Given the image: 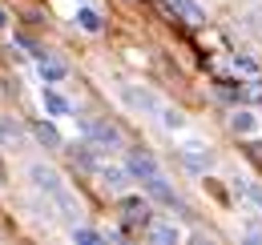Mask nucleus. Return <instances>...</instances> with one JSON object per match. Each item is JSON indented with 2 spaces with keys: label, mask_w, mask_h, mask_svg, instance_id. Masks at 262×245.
Masks as SVG:
<instances>
[{
  "label": "nucleus",
  "mask_w": 262,
  "mask_h": 245,
  "mask_svg": "<svg viewBox=\"0 0 262 245\" xmlns=\"http://www.w3.org/2000/svg\"><path fill=\"white\" fill-rule=\"evenodd\" d=\"M65 61H57V57H40V81H49V85H57V81H65Z\"/></svg>",
  "instance_id": "9d476101"
},
{
  "label": "nucleus",
  "mask_w": 262,
  "mask_h": 245,
  "mask_svg": "<svg viewBox=\"0 0 262 245\" xmlns=\"http://www.w3.org/2000/svg\"><path fill=\"white\" fill-rule=\"evenodd\" d=\"M154 173H158V161H154L149 153H133V157H129V177H137V181H149Z\"/></svg>",
  "instance_id": "6e6552de"
},
{
  "label": "nucleus",
  "mask_w": 262,
  "mask_h": 245,
  "mask_svg": "<svg viewBox=\"0 0 262 245\" xmlns=\"http://www.w3.org/2000/svg\"><path fill=\"white\" fill-rule=\"evenodd\" d=\"M81 129H85V137H89L97 149H121V129H117V125L85 117V121H81Z\"/></svg>",
  "instance_id": "f257e3e1"
},
{
  "label": "nucleus",
  "mask_w": 262,
  "mask_h": 245,
  "mask_svg": "<svg viewBox=\"0 0 262 245\" xmlns=\"http://www.w3.org/2000/svg\"><path fill=\"white\" fill-rule=\"evenodd\" d=\"M121 101L129 105L133 113H162V101L149 89H141V85H121Z\"/></svg>",
  "instance_id": "f03ea898"
},
{
  "label": "nucleus",
  "mask_w": 262,
  "mask_h": 245,
  "mask_svg": "<svg viewBox=\"0 0 262 245\" xmlns=\"http://www.w3.org/2000/svg\"><path fill=\"white\" fill-rule=\"evenodd\" d=\"M234 72H242V77H258L262 68H258L254 57H242V53H238V57H234Z\"/></svg>",
  "instance_id": "2eb2a0df"
},
{
  "label": "nucleus",
  "mask_w": 262,
  "mask_h": 245,
  "mask_svg": "<svg viewBox=\"0 0 262 245\" xmlns=\"http://www.w3.org/2000/svg\"><path fill=\"white\" fill-rule=\"evenodd\" d=\"M33 133H36V141H40V145H49V149H57V145H61V133H57L49 121H36Z\"/></svg>",
  "instance_id": "4468645a"
},
{
  "label": "nucleus",
  "mask_w": 262,
  "mask_h": 245,
  "mask_svg": "<svg viewBox=\"0 0 262 245\" xmlns=\"http://www.w3.org/2000/svg\"><path fill=\"white\" fill-rule=\"evenodd\" d=\"M230 129L246 137V133H254V129H258V117H254V113H246V109H238V113L230 117Z\"/></svg>",
  "instance_id": "ddd939ff"
},
{
  "label": "nucleus",
  "mask_w": 262,
  "mask_h": 245,
  "mask_svg": "<svg viewBox=\"0 0 262 245\" xmlns=\"http://www.w3.org/2000/svg\"><path fill=\"white\" fill-rule=\"evenodd\" d=\"M29 181H33V189H40V193H49V197L65 189V181H61V173H57V169H49V165H40V161H36V165H29Z\"/></svg>",
  "instance_id": "7ed1b4c3"
},
{
  "label": "nucleus",
  "mask_w": 262,
  "mask_h": 245,
  "mask_svg": "<svg viewBox=\"0 0 262 245\" xmlns=\"http://www.w3.org/2000/svg\"><path fill=\"white\" fill-rule=\"evenodd\" d=\"M97 177L109 193H121L129 185V169H117V165H97Z\"/></svg>",
  "instance_id": "20e7f679"
},
{
  "label": "nucleus",
  "mask_w": 262,
  "mask_h": 245,
  "mask_svg": "<svg viewBox=\"0 0 262 245\" xmlns=\"http://www.w3.org/2000/svg\"><path fill=\"white\" fill-rule=\"evenodd\" d=\"M141 185H145V193H149V197H158V201H165V205H173V189L165 185L162 173H154L149 181H141Z\"/></svg>",
  "instance_id": "9b49d317"
},
{
  "label": "nucleus",
  "mask_w": 262,
  "mask_h": 245,
  "mask_svg": "<svg viewBox=\"0 0 262 245\" xmlns=\"http://www.w3.org/2000/svg\"><path fill=\"white\" fill-rule=\"evenodd\" d=\"M40 105H45L53 117H69V113H73V105H69V101H65L57 89H53L49 81H45V89H40Z\"/></svg>",
  "instance_id": "39448f33"
},
{
  "label": "nucleus",
  "mask_w": 262,
  "mask_h": 245,
  "mask_svg": "<svg viewBox=\"0 0 262 245\" xmlns=\"http://www.w3.org/2000/svg\"><path fill=\"white\" fill-rule=\"evenodd\" d=\"M73 241H81V245H97V241H105V237H101L97 229H77V225H73Z\"/></svg>",
  "instance_id": "dca6fc26"
},
{
  "label": "nucleus",
  "mask_w": 262,
  "mask_h": 245,
  "mask_svg": "<svg viewBox=\"0 0 262 245\" xmlns=\"http://www.w3.org/2000/svg\"><path fill=\"white\" fill-rule=\"evenodd\" d=\"M77 24H81L85 32H93V36L105 29V20H101V12H97V8H77Z\"/></svg>",
  "instance_id": "f8f14e48"
},
{
  "label": "nucleus",
  "mask_w": 262,
  "mask_h": 245,
  "mask_svg": "<svg viewBox=\"0 0 262 245\" xmlns=\"http://www.w3.org/2000/svg\"><path fill=\"white\" fill-rule=\"evenodd\" d=\"M4 24H8V16H4V8H0V29H4Z\"/></svg>",
  "instance_id": "6ab92c4d"
},
{
  "label": "nucleus",
  "mask_w": 262,
  "mask_h": 245,
  "mask_svg": "<svg viewBox=\"0 0 262 245\" xmlns=\"http://www.w3.org/2000/svg\"><path fill=\"white\" fill-rule=\"evenodd\" d=\"M149 241L178 245V241H182V233H178V225H169V221H149Z\"/></svg>",
  "instance_id": "1a4fd4ad"
},
{
  "label": "nucleus",
  "mask_w": 262,
  "mask_h": 245,
  "mask_svg": "<svg viewBox=\"0 0 262 245\" xmlns=\"http://www.w3.org/2000/svg\"><path fill=\"white\" fill-rule=\"evenodd\" d=\"M165 4H169L186 24H206V12H202V4H198V0H165Z\"/></svg>",
  "instance_id": "0eeeda50"
},
{
  "label": "nucleus",
  "mask_w": 262,
  "mask_h": 245,
  "mask_svg": "<svg viewBox=\"0 0 262 245\" xmlns=\"http://www.w3.org/2000/svg\"><path fill=\"white\" fill-rule=\"evenodd\" d=\"M238 189H242V193H246V197H250V201H254V205L262 209V189H258V185H246V181H238Z\"/></svg>",
  "instance_id": "a211bd4d"
},
{
  "label": "nucleus",
  "mask_w": 262,
  "mask_h": 245,
  "mask_svg": "<svg viewBox=\"0 0 262 245\" xmlns=\"http://www.w3.org/2000/svg\"><path fill=\"white\" fill-rule=\"evenodd\" d=\"M125 225H149L154 221V213H149V205L141 201V197H125Z\"/></svg>",
  "instance_id": "423d86ee"
},
{
  "label": "nucleus",
  "mask_w": 262,
  "mask_h": 245,
  "mask_svg": "<svg viewBox=\"0 0 262 245\" xmlns=\"http://www.w3.org/2000/svg\"><path fill=\"white\" fill-rule=\"evenodd\" d=\"M162 125L169 129V133H173V129H182V125H186V117H182L178 109H162Z\"/></svg>",
  "instance_id": "f3484780"
}]
</instances>
